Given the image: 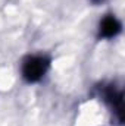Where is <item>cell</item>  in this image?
Segmentation results:
<instances>
[{
  "label": "cell",
  "mask_w": 125,
  "mask_h": 126,
  "mask_svg": "<svg viewBox=\"0 0 125 126\" xmlns=\"http://www.w3.org/2000/svg\"><path fill=\"white\" fill-rule=\"evenodd\" d=\"M88 1H90V3H93L94 6H99V4H103L106 0H88Z\"/></svg>",
  "instance_id": "277c9868"
},
{
  "label": "cell",
  "mask_w": 125,
  "mask_h": 126,
  "mask_svg": "<svg viewBox=\"0 0 125 126\" xmlns=\"http://www.w3.org/2000/svg\"><path fill=\"white\" fill-rule=\"evenodd\" d=\"M122 32V22L112 13L104 15L97 28V38L99 40H112Z\"/></svg>",
  "instance_id": "3957f363"
},
{
  "label": "cell",
  "mask_w": 125,
  "mask_h": 126,
  "mask_svg": "<svg viewBox=\"0 0 125 126\" xmlns=\"http://www.w3.org/2000/svg\"><path fill=\"white\" fill-rule=\"evenodd\" d=\"M94 94L100 98L110 111L112 123L124 125V91L115 82H102L94 87Z\"/></svg>",
  "instance_id": "6da1fadb"
},
{
  "label": "cell",
  "mask_w": 125,
  "mask_h": 126,
  "mask_svg": "<svg viewBox=\"0 0 125 126\" xmlns=\"http://www.w3.org/2000/svg\"><path fill=\"white\" fill-rule=\"evenodd\" d=\"M52 59L46 54H28L21 62V76L27 84L40 82L49 72Z\"/></svg>",
  "instance_id": "7a4b0ae2"
}]
</instances>
